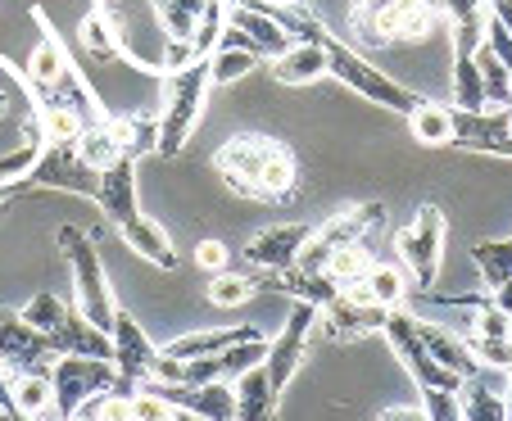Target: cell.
Returning <instances> with one entry per match:
<instances>
[{"mask_svg":"<svg viewBox=\"0 0 512 421\" xmlns=\"http://www.w3.org/2000/svg\"><path fill=\"white\" fill-rule=\"evenodd\" d=\"M37 28H41V41L28 59V77H23L28 91H32V100H37V114L41 109H68L82 127L109 118V109L100 105V96L87 87V77L73 68L68 50L59 46V37L50 32V23L41 19V14H37Z\"/></svg>","mask_w":512,"mask_h":421,"instance_id":"6da1fadb","label":"cell"},{"mask_svg":"<svg viewBox=\"0 0 512 421\" xmlns=\"http://www.w3.org/2000/svg\"><path fill=\"white\" fill-rule=\"evenodd\" d=\"M59 254H64L68 268H73V308H78L91 326L109 331L118 317V304H114V281H109V272H105V259H100L96 240L68 222V227H59Z\"/></svg>","mask_w":512,"mask_h":421,"instance_id":"7a4b0ae2","label":"cell"},{"mask_svg":"<svg viewBox=\"0 0 512 421\" xmlns=\"http://www.w3.org/2000/svg\"><path fill=\"white\" fill-rule=\"evenodd\" d=\"M209 59H195V64L164 73V109H159V154H182V145L191 141L195 123L204 114V100H209Z\"/></svg>","mask_w":512,"mask_h":421,"instance_id":"3957f363","label":"cell"},{"mask_svg":"<svg viewBox=\"0 0 512 421\" xmlns=\"http://www.w3.org/2000/svg\"><path fill=\"white\" fill-rule=\"evenodd\" d=\"M327 64H331V77H336V82H345L349 91H358L363 100H372V105H381V109L413 114V109L426 100V96H417V91H408L404 82H395L390 73H381L363 50H354L345 37H336V32L327 37Z\"/></svg>","mask_w":512,"mask_h":421,"instance_id":"277c9868","label":"cell"},{"mask_svg":"<svg viewBox=\"0 0 512 421\" xmlns=\"http://www.w3.org/2000/svg\"><path fill=\"white\" fill-rule=\"evenodd\" d=\"M395 249H399V268L408 272L413 290H422V295L435 290L440 263H445V209L440 204H422L395 236Z\"/></svg>","mask_w":512,"mask_h":421,"instance_id":"5b68a950","label":"cell"},{"mask_svg":"<svg viewBox=\"0 0 512 421\" xmlns=\"http://www.w3.org/2000/svg\"><path fill=\"white\" fill-rule=\"evenodd\" d=\"M50 385H55V408L64 412V417H73L82 403L105 390L136 394V385H127L123 376H118L114 358H91V354H59L55 372H50Z\"/></svg>","mask_w":512,"mask_h":421,"instance_id":"8992f818","label":"cell"},{"mask_svg":"<svg viewBox=\"0 0 512 421\" xmlns=\"http://www.w3.org/2000/svg\"><path fill=\"white\" fill-rule=\"evenodd\" d=\"M381 335L390 340V349H395V358L404 363L408 381H413L417 390H454V394L463 390V376L449 372V367H440L431 358V349L422 345V335H417V313H408V304L390 308Z\"/></svg>","mask_w":512,"mask_h":421,"instance_id":"52a82bcc","label":"cell"},{"mask_svg":"<svg viewBox=\"0 0 512 421\" xmlns=\"http://www.w3.org/2000/svg\"><path fill=\"white\" fill-rule=\"evenodd\" d=\"M386 222V204H349V209H340L336 218H327L322 227H313L309 245L300 249V259H295V268L304 272H322L331 263V254H340L345 245H358V240H368L372 231Z\"/></svg>","mask_w":512,"mask_h":421,"instance_id":"ba28073f","label":"cell"},{"mask_svg":"<svg viewBox=\"0 0 512 421\" xmlns=\"http://www.w3.org/2000/svg\"><path fill=\"white\" fill-rule=\"evenodd\" d=\"M23 186H28V191H64V195L96 200L100 173L78 154V141H50Z\"/></svg>","mask_w":512,"mask_h":421,"instance_id":"9c48e42d","label":"cell"},{"mask_svg":"<svg viewBox=\"0 0 512 421\" xmlns=\"http://www.w3.org/2000/svg\"><path fill=\"white\" fill-rule=\"evenodd\" d=\"M272 154H277V141H272V136L241 132L213 154V163H218V173L227 177V191L232 195H241V200H263L259 182H263V168H268Z\"/></svg>","mask_w":512,"mask_h":421,"instance_id":"30bf717a","label":"cell"},{"mask_svg":"<svg viewBox=\"0 0 512 421\" xmlns=\"http://www.w3.org/2000/svg\"><path fill=\"white\" fill-rule=\"evenodd\" d=\"M318 313H322V308L300 304V299H295L286 326H281V331L268 340L263 367H268V376H272V385H277V390H286V385L295 381V372H300L304 354H309V335H313V326H318Z\"/></svg>","mask_w":512,"mask_h":421,"instance_id":"8fae6325","label":"cell"},{"mask_svg":"<svg viewBox=\"0 0 512 421\" xmlns=\"http://www.w3.org/2000/svg\"><path fill=\"white\" fill-rule=\"evenodd\" d=\"M59 354L50 349V340L37 331V326L23 322V313L14 308H0V367L5 372H55Z\"/></svg>","mask_w":512,"mask_h":421,"instance_id":"7c38bea8","label":"cell"},{"mask_svg":"<svg viewBox=\"0 0 512 421\" xmlns=\"http://www.w3.org/2000/svg\"><path fill=\"white\" fill-rule=\"evenodd\" d=\"M218 46H241V50H250V55H259L263 64H272L277 55H286V50L295 46V37H290L272 14L254 10V5H232V10H227V32Z\"/></svg>","mask_w":512,"mask_h":421,"instance_id":"4fadbf2b","label":"cell"},{"mask_svg":"<svg viewBox=\"0 0 512 421\" xmlns=\"http://www.w3.org/2000/svg\"><path fill=\"white\" fill-rule=\"evenodd\" d=\"M309 236H313L309 222H272L259 236L245 240V263L259 272H286V268H295L300 249L309 245Z\"/></svg>","mask_w":512,"mask_h":421,"instance_id":"5bb4252c","label":"cell"},{"mask_svg":"<svg viewBox=\"0 0 512 421\" xmlns=\"http://www.w3.org/2000/svg\"><path fill=\"white\" fill-rule=\"evenodd\" d=\"M109 340H114V367H118V376H123L127 385H145V381H150V372H155V358H159V345L141 331V322H136L132 313H123V308H118L114 326H109Z\"/></svg>","mask_w":512,"mask_h":421,"instance_id":"9a60e30c","label":"cell"},{"mask_svg":"<svg viewBox=\"0 0 512 421\" xmlns=\"http://www.w3.org/2000/svg\"><path fill=\"white\" fill-rule=\"evenodd\" d=\"M386 313L390 308L372 304L368 295H358V290H340V299H331V304L322 308L318 322H327L331 340H358V335L381 331V326H386Z\"/></svg>","mask_w":512,"mask_h":421,"instance_id":"2e32d148","label":"cell"},{"mask_svg":"<svg viewBox=\"0 0 512 421\" xmlns=\"http://www.w3.org/2000/svg\"><path fill=\"white\" fill-rule=\"evenodd\" d=\"M150 385V381H145ZM173 408L191 412L200 421H236V390L227 381H204V385H155Z\"/></svg>","mask_w":512,"mask_h":421,"instance_id":"e0dca14e","label":"cell"},{"mask_svg":"<svg viewBox=\"0 0 512 421\" xmlns=\"http://www.w3.org/2000/svg\"><path fill=\"white\" fill-rule=\"evenodd\" d=\"M91 204H96L114 227L132 222L136 213H141V204H136V159H118L114 168H105V173H100V186H96V200Z\"/></svg>","mask_w":512,"mask_h":421,"instance_id":"ac0fdd59","label":"cell"},{"mask_svg":"<svg viewBox=\"0 0 512 421\" xmlns=\"http://www.w3.org/2000/svg\"><path fill=\"white\" fill-rule=\"evenodd\" d=\"M118 236H123V245L132 249V254H141L150 268H164V272H173L177 263V249H173V236L164 231V222H155V218H145V213H136L132 222H123L118 227Z\"/></svg>","mask_w":512,"mask_h":421,"instance_id":"d6986e66","label":"cell"},{"mask_svg":"<svg viewBox=\"0 0 512 421\" xmlns=\"http://www.w3.org/2000/svg\"><path fill=\"white\" fill-rule=\"evenodd\" d=\"M445 10V28L454 41V55H476L485 46V23H490V5L485 0H440Z\"/></svg>","mask_w":512,"mask_h":421,"instance_id":"ffe728a7","label":"cell"},{"mask_svg":"<svg viewBox=\"0 0 512 421\" xmlns=\"http://www.w3.org/2000/svg\"><path fill=\"white\" fill-rule=\"evenodd\" d=\"M232 390H236V421H277L281 390L272 385V376L263 363L236 376Z\"/></svg>","mask_w":512,"mask_h":421,"instance_id":"44dd1931","label":"cell"},{"mask_svg":"<svg viewBox=\"0 0 512 421\" xmlns=\"http://www.w3.org/2000/svg\"><path fill=\"white\" fill-rule=\"evenodd\" d=\"M268 73L277 77L281 87H309V82H318V77H327V73H331V64H327V46H313V41H295V46H290L286 55L272 59Z\"/></svg>","mask_w":512,"mask_h":421,"instance_id":"7402d4cb","label":"cell"},{"mask_svg":"<svg viewBox=\"0 0 512 421\" xmlns=\"http://www.w3.org/2000/svg\"><path fill=\"white\" fill-rule=\"evenodd\" d=\"M417 335H422V345L431 349L435 363L449 367V372H458L463 381H467V376L481 372V363H476L472 345H467V335H454V331H445V326L426 322V317H417Z\"/></svg>","mask_w":512,"mask_h":421,"instance_id":"603a6c76","label":"cell"},{"mask_svg":"<svg viewBox=\"0 0 512 421\" xmlns=\"http://www.w3.org/2000/svg\"><path fill=\"white\" fill-rule=\"evenodd\" d=\"M268 286L290 299H300V304H313V308H327L331 299H340V290H345L331 272H304V268L268 272Z\"/></svg>","mask_w":512,"mask_h":421,"instance_id":"cb8c5ba5","label":"cell"},{"mask_svg":"<svg viewBox=\"0 0 512 421\" xmlns=\"http://www.w3.org/2000/svg\"><path fill=\"white\" fill-rule=\"evenodd\" d=\"M50 349L55 354H91V358H114V340H109V331H100V326H91L87 317L73 308V313L64 317V326H59L55 335H46Z\"/></svg>","mask_w":512,"mask_h":421,"instance_id":"d4e9b609","label":"cell"},{"mask_svg":"<svg viewBox=\"0 0 512 421\" xmlns=\"http://www.w3.org/2000/svg\"><path fill=\"white\" fill-rule=\"evenodd\" d=\"M508 376L503 381H481V376H467L458 403H463V421H508Z\"/></svg>","mask_w":512,"mask_h":421,"instance_id":"484cf974","label":"cell"},{"mask_svg":"<svg viewBox=\"0 0 512 421\" xmlns=\"http://www.w3.org/2000/svg\"><path fill=\"white\" fill-rule=\"evenodd\" d=\"M78 37H82V50H87L96 64H114V59H123V41H118V28H114V19H109L105 5H91V10L82 14Z\"/></svg>","mask_w":512,"mask_h":421,"instance_id":"4316f807","label":"cell"},{"mask_svg":"<svg viewBox=\"0 0 512 421\" xmlns=\"http://www.w3.org/2000/svg\"><path fill=\"white\" fill-rule=\"evenodd\" d=\"M204 10H209V0H150V14H155V28L164 41H191Z\"/></svg>","mask_w":512,"mask_h":421,"instance_id":"83f0119b","label":"cell"},{"mask_svg":"<svg viewBox=\"0 0 512 421\" xmlns=\"http://www.w3.org/2000/svg\"><path fill=\"white\" fill-rule=\"evenodd\" d=\"M408 132H413V141L426 145V150L454 145V105H440V100H422V105L408 114Z\"/></svg>","mask_w":512,"mask_h":421,"instance_id":"f1b7e54d","label":"cell"},{"mask_svg":"<svg viewBox=\"0 0 512 421\" xmlns=\"http://www.w3.org/2000/svg\"><path fill=\"white\" fill-rule=\"evenodd\" d=\"M349 290L368 295L372 304H381V308H404V304H408V290H413V281H408V272L399 268V263H377L368 277L358 281V286H349Z\"/></svg>","mask_w":512,"mask_h":421,"instance_id":"f546056e","label":"cell"},{"mask_svg":"<svg viewBox=\"0 0 512 421\" xmlns=\"http://www.w3.org/2000/svg\"><path fill=\"white\" fill-rule=\"evenodd\" d=\"M114 136L123 145L127 159H141V154H159V118L150 114H109Z\"/></svg>","mask_w":512,"mask_h":421,"instance_id":"4dcf8cb0","label":"cell"},{"mask_svg":"<svg viewBox=\"0 0 512 421\" xmlns=\"http://www.w3.org/2000/svg\"><path fill=\"white\" fill-rule=\"evenodd\" d=\"M78 154L91 163V168H96V173H105V168H114L118 159H127L123 145H118V136H114V123H109V118H100V123L82 127V132H78Z\"/></svg>","mask_w":512,"mask_h":421,"instance_id":"1f68e13d","label":"cell"},{"mask_svg":"<svg viewBox=\"0 0 512 421\" xmlns=\"http://www.w3.org/2000/svg\"><path fill=\"white\" fill-rule=\"evenodd\" d=\"M37 118V100H32L28 82L0 59V123H32Z\"/></svg>","mask_w":512,"mask_h":421,"instance_id":"d6a6232c","label":"cell"},{"mask_svg":"<svg viewBox=\"0 0 512 421\" xmlns=\"http://www.w3.org/2000/svg\"><path fill=\"white\" fill-rule=\"evenodd\" d=\"M476 68H481V91H485V109H508L512 105V68L494 55L490 46L476 50Z\"/></svg>","mask_w":512,"mask_h":421,"instance_id":"836d02e7","label":"cell"},{"mask_svg":"<svg viewBox=\"0 0 512 421\" xmlns=\"http://www.w3.org/2000/svg\"><path fill=\"white\" fill-rule=\"evenodd\" d=\"M472 263L481 272L485 290H499L512 281V236L508 240H485V245L472 249Z\"/></svg>","mask_w":512,"mask_h":421,"instance_id":"e575fe53","label":"cell"},{"mask_svg":"<svg viewBox=\"0 0 512 421\" xmlns=\"http://www.w3.org/2000/svg\"><path fill=\"white\" fill-rule=\"evenodd\" d=\"M263 200L281 204L295 195V186H300V168H295V154L286 150V145H277V154L268 159V168H263Z\"/></svg>","mask_w":512,"mask_h":421,"instance_id":"d590c367","label":"cell"},{"mask_svg":"<svg viewBox=\"0 0 512 421\" xmlns=\"http://www.w3.org/2000/svg\"><path fill=\"white\" fill-rule=\"evenodd\" d=\"M10 399H14V408H23L28 417H37L41 408L55 403V385H50L46 372H14L10 376Z\"/></svg>","mask_w":512,"mask_h":421,"instance_id":"8d00e7d4","label":"cell"},{"mask_svg":"<svg viewBox=\"0 0 512 421\" xmlns=\"http://www.w3.org/2000/svg\"><path fill=\"white\" fill-rule=\"evenodd\" d=\"M263 59L250 55V50L241 46H218L209 55V77H213V87H232V82H241L245 73H254Z\"/></svg>","mask_w":512,"mask_h":421,"instance_id":"74e56055","label":"cell"},{"mask_svg":"<svg viewBox=\"0 0 512 421\" xmlns=\"http://www.w3.org/2000/svg\"><path fill=\"white\" fill-rule=\"evenodd\" d=\"M254 290H259V277H250V272H213L209 304L241 308V304H250V299H254Z\"/></svg>","mask_w":512,"mask_h":421,"instance_id":"f35d334b","label":"cell"},{"mask_svg":"<svg viewBox=\"0 0 512 421\" xmlns=\"http://www.w3.org/2000/svg\"><path fill=\"white\" fill-rule=\"evenodd\" d=\"M372 268H377V259H372V249L358 240V245H345L340 254H331V263H327L322 272H331V277H336L340 286L349 290V286H358V281L368 277Z\"/></svg>","mask_w":512,"mask_h":421,"instance_id":"ab89813d","label":"cell"},{"mask_svg":"<svg viewBox=\"0 0 512 421\" xmlns=\"http://www.w3.org/2000/svg\"><path fill=\"white\" fill-rule=\"evenodd\" d=\"M19 313H23V322H28V326H37L41 335H55L59 326H64V317L73 313V304H64V299H59V295H50V290H41V295H32L28 304L19 308Z\"/></svg>","mask_w":512,"mask_h":421,"instance_id":"60d3db41","label":"cell"},{"mask_svg":"<svg viewBox=\"0 0 512 421\" xmlns=\"http://www.w3.org/2000/svg\"><path fill=\"white\" fill-rule=\"evenodd\" d=\"M132 421H200V417L173 408V403H168L164 394L155 390V385H136V394H132Z\"/></svg>","mask_w":512,"mask_h":421,"instance_id":"b9f144b4","label":"cell"},{"mask_svg":"<svg viewBox=\"0 0 512 421\" xmlns=\"http://www.w3.org/2000/svg\"><path fill=\"white\" fill-rule=\"evenodd\" d=\"M41 150H46V141H23V145H14V150L0 154V186H23L28 182V173L37 168Z\"/></svg>","mask_w":512,"mask_h":421,"instance_id":"7bdbcfd3","label":"cell"},{"mask_svg":"<svg viewBox=\"0 0 512 421\" xmlns=\"http://www.w3.org/2000/svg\"><path fill=\"white\" fill-rule=\"evenodd\" d=\"M476 363L494 367V372H512V340H494V335H467Z\"/></svg>","mask_w":512,"mask_h":421,"instance_id":"ee69618b","label":"cell"},{"mask_svg":"<svg viewBox=\"0 0 512 421\" xmlns=\"http://www.w3.org/2000/svg\"><path fill=\"white\" fill-rule=\"evenodd\" d=\"M472 335H494V340H512V317L503 313L494 299L472 308Z\"/></svg>","mask_w":512,"mask_h":421,"instance_id":"f6af8a7d","label":"cell"},{"mask_svg":"<svg viewBox=\"0 0 512 421\" xmlns=\"http://www.w3.org/2000/svg\"><path fill=\"white\" fill-rule=\"evenodd\" d=\"M422 394V408L431 421H463V403L454 390H417Z\"/></svg>","mask_w":512,"mask_h":421,"instance_id":"bcb514c9","label":"cell"},{"mask_svg":"<svg viewBox=\"0 0 512 421\" xmlns=\"http://www.w3.org/2000/svg\"><path fill=\"white\" fill-rule=\"evenodd\" d=\"M195 263H200L204 272H227V263H232V249H227L223 240H200V245H195Z\"/></svg>","mask_w":512,"mask_h":421,"instance_id":"7dc6e473","label":"cell"},{"mask_svg":"<svg viewBox=\"0 0 512 421\" xmlns=\"http://www.w3.org/2000/svg\"><path fill=\"white\" fill-rule=\"evenodd\" d=\"M377 421H431V417H426L422 403H417V408H404V403H395V408H386Z\"/></svg>","mask_w":512,"mask_h":421,"instance_id":"c3c4849f","label":"cell"},{"mask_svg":"<svg viewBox=\"0 0 512 421\" xmlns=\"http://www.w3.org/2000/svg\"><path fill=\"white\" fill-rule=\"evenodd\" d=\"M485 5H490V14H494V19H499L503 28L512 32V0H485Z\"/></svg>","mask_w":512,"mask_h":421,"instance_id":"681fc988","label":"cell"},{"mask_svg":"<svg viewBox=\"0 0 512 421\" xmlns=\"http://www.w3.org/2000/svg\"><path fill=\"white\" fill-rule=\"evenodd\" d=\"M0 421H32V417L23 408H14V399H10V403H0Z\"/></svg>","mask_w":512,"mask_h":421,"instance_id":"f907efd6","label":"cell"},{"mask_svg":"<svg viewBox=\"0 0 512 421\" xmlns=\"http://www.w3.org/2000/svg\"><path fill=\"white\" fill-rule=\"evenodd\" d=\"M68 421H91V417H68Z\"/></svg>","mask_w":512,"mask_h":421,"instance_id":"816d5d0a","label":"cell"},{"mask_svg":"<svg viewBox=\"0 0 512 421\" xmlns=\"http://www.w3.org/2000/svg\"><path fill=\"white\" fill-rule=\"evenodd\" d=\"M96 5H109V0H96Z\"/></svg>","mask_w":512,"mask_h":421,"instance_id":"f5cc1de1","label":"cell"},{"mask_svg":"<svg viewBox=\"0 0 512 421\" xmlns=\"http://www.w3.org/2000/svg\"><path fill=\"white\" fill-rule=\"evenodd\" d=\"M508 376H512V372H508Z\"/></svg>","mask_w":512,"mask_h":421,"instance_id":"db71d44e","label":"cell"}]
</instances>
